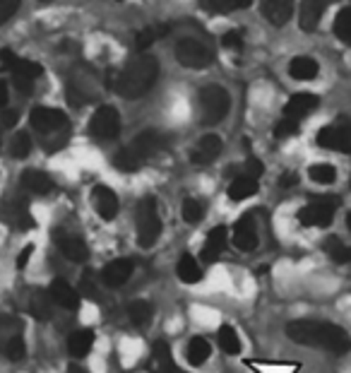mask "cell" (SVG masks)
I'll use <instances>...</instances> for the list:
<instances>
[{
	"label": "cell",
	"instance_id": "cell-47",
	"mask_svg": "<svg viewBox=\"0 0 351 373\" xmlns=\"http://www.w3.org/2000/svg\"><path fill=\"white\" fill-rule=\"evenodd\" d=\"M32 253H34V246H32V244L22 248V253L17 256V270H25V268H27V263H29Z\"/></svg>",
	"mask_w": 351,
	"mask_h": 373
},
{
	"label": "cell",
	"instance_id": "cell-37",
	"mask_svg": "<svg viewBox=\"0 0 351 373\" xmlns=\"http://www.w3.org/2000/svg\"><path fill=\"white\" fill-rule=\"evenodd\" d=\"M183 219L188 224H200L202 217H205V205H202L200 200H195V197H185L183 202Z\"/></svg>",
	"mask_w": 351,
	"mask_h": 373
},
{
	"label": "cell",
	"instance_id": "cell-36",
	"mask_svg": "<svg viewBox=\"0 0 351 373\" xmlns=\"http://www.w3.org/2000/svg\"><path fill=\"white\" fill-rule=\"evenodd\" d=\"M128 315L135 325H147L152 320V306L143 299H138V301H133L128 306Z\"/></svg>",
	"mask_w": 351,
	"mask_h": 373
},
{
	"label": "cell",
	"instance_id": "cell-20",
	"mask_svg": "<svg viewBox=\"0 0 351 373\" xmlns=\"http://www.w3.org/2000/svg\"><path fill=\"white\" fill-rule=\"evenodd\" d=\"M226 244H229V229H226V227H214L207 234L205 246H202V260H205V263H214V260L222 256Z\"/></svg>",
	"mask_w": 351,
	"mask_h": 373
},
{
	"label": "cell",
	"instance_id": "cell-53",
	"mask_svg": "<svg viewBox=\"0 0 351 373\" xmlns=\"http://www.w3.org/2000/svg\"><path fill=\"white\" fill-rule=\"evenodd\" d=\"M0 150H3V135H0Z\"/></svg>",
	"mask_w": 351,
	"mask_h": 373
},
{
	"label": "cell",
	"instance_id": "cell-14",
	"mask_svg": "<svg viewBox=\"0 0 351 373\" xmlns=\"http://www.w3.org/2000/svg\"><path fill=\"white\" fill-rule=\"evenodd\" d=\"M130 275H133V260L116 258L101 270V282H104L106 287H111V289H116V287L126 284V282L130 280Z\"/></svg>",
	"mask_w": 351,
	"mask_h": 373
},
{
	"label": "cell",
	"instance_id": "cell-24",
	"mask_svg": "<svg viewBox=\"0 0 351 373\" xmlns=\"http://www.w3.org/2000/svg\"><path fill=\"white\" fill-rule=\"evenodd\" d=\"M168 34H171V27L168 25H150V27H143L138 34H135V46L140 51L154 46L157 41H161V39H166Z\"/></svg>",
	"mask_w": 351,
	"mask_h": 373
},
{
	"label": "cell",
	"instance_id": "cell-50",
	"mask_svg": "<svg viewBox=\"0 0 351 373\" xmlns=\"http://www.w3.org/2000/svg\"><path fill=\"white\" fill-rule=\"evenodd\" d=\"M251 3H253V0H234L236 10H246V8H251Z\"/></svg>",
	"mask_w": 351,
	"mask_h": 373
},
{
	"label": "cell",
	"instance_id": "cell-16",
	"mask_svg": "<svg viewBox=\"0 0 351 373\" xmlns=\"http://www.w3.org/2000/svg\"><path fill=\"white\" fill-rule=\"evenodd\" d=\"M48 294L53 296V301L65 310H77L80 308V292L72 284H67L65 280H53L48 287Z\"/></svg>",
	"mask_w": 351,
	"mask_h": 373
},
{
	"label": "cell",
	"instance_id": "cell-28",
	"mask_svg": "<svg viewBox=\"0 0 351 373\" xmlns=\"http://www.w3.org/2000/svg\"><path fill=\"white\" fill-rule=\"evenodd\" d=\"M176 273H178V280H180V282H185V284H195V282H200V280H202L200 263H197V260L192 258L190 253L180 256L178 265H176Z\"/></svg>",
	"mask_w": 351,
	"mask_h": 373
},
{
	"label": "cell",
	"instance_id": "cell-1",
	"mask_svg": "<svg viewBox=\"0 0 351 373\" xmlns=\"http://www.w3.org/2000/svg\"><path fill=\"white\" fill-rule=\"evenodd\" d=\"M157 77H159V60L154 55L143 53L128 60V65L121 72H111L109 87L126 99H140L154 87Z\"/></svg>",
	"mask_w": 351,
	"mask_h": 373
},
{
	"label": "cell",
	"instance_id": "cell-43",
	"mask_svg": "<svg viewBox=\"0 0 351 373\" xmlns=\"http://www.w3.org/2000/svg\"><path fill=\"white\" fill-rule=\"evenodd\" d=\"M222 44H224L226 48H231V51H241L243 48V34L239 30L226 32L224 39H222Z\"/></svg>",
	"mask_w": 351,
	"mask_h": 373
},
{
	"label": "cell",
	"instance_id": "cell-54",
	"mask_svg": "<svg viewBox=\"0 0 351 373\" xmlns=\"http://www.w3.org/2000/svg\"><path fill=\"white\" fill-rule=\"evenodd\" d=\"M39 3H53V0H39Z\"/></svg>",
	"mask_w": 351,
	"mask_h": 373
},
{
	"label": "cell",
	"instance_id": "cell-18",
	"mask_svg": "<svg viewBox=\"0 0 351 373\" xmlns=\"http://www.w3.org/2000/svg\"><path fill=\"white\" fill-rule=\"evenodd\" d=\"M234 246L239 248V251H246V253H251V251H256L258 248V231H256V224H253V219L251 217H243L236 222V227H234Z\"/></svg>",
	"mask_w": 351,
	"mask_h": 373
},
{
	"label": "cell",
	"instance_id": "cell-30",
	"mask_svg": "<svg viewBox=\"0 0 351 373\" xmlns=\"http://www.w3.org/2000/svg\"><path fill=\"white\" fill-rule=\"evenodd\" d=\"M143 159H140L138 155H135V150L133 147H123V150H118V155L113 157V166L116 169H121V171H126V174H133V171H138L140 166H143Z\"/></svg>",
	"mask_w": 351,
	"mask_h": 373
},
{
	"label": "cell",
	"instance_id": "cell-32",
	"mask_svg": "<svg viewBox=\"0 0 351 373\" xmlns=\"http://www.w3.org/2000/svg\"><path fill=\"white\" fill-rule=\"evenodd\" d=\"M217 340H219V347H222L226 354H239L241 352V337H239V332H236L231 325H222V327H219Z\"/></svg>",
	"mask_w": 351,
	"mask_h": 373
},
{
	"label": "cell",
	"instance_id": "cell-21",
	"mask_svg": "<svg viewBox=\"0 0 351 373\" xmlns=\"http://www.w3.org/2000/svg\"><path fill=\"white\" fill-rule=\"evenodd\" d=\"M150 369H152V373H180L178 369H176L173 354L166 342H157L154 347H152Z\"/></svg>",
	"mask_w": 351,
	"mask_h": 373
},
{
	"label": "cell",
	"instance_id": "cell-10",
	"mask_svg": "<svg viewBox=\"0 0 351 373\" xmlns=\"http://www.w3.org/2000/svg\"><path fill=\"white\" fill-rule=\"evenodd\" d=\"M53 241L58 244L60 253H63L67 260H72V263H84V260L89 258V248H87V244H84L80 236L67 234L65 229H55V231H53Z\"/></svg>",
	"mask_w": 351,
	"mask_h": 373
},
{
	"label": "cell",
	"instance_id": "cell-42",
	"mask_svg": "<svg viewBox=\"0 0 351 373\" xmlns=\"http://www.w3.org/2000/svg\"><path fill=\"white\" fill-rule=\"evenodd\" d=\"M205 8L217 15H226V13H231V10H236V5H234V0H205Z\"/></svg>",
	"mask_w": 351,
	"mask_h": 373
},
{
	"label": "cell",
	"instance_id": "cell-3",
	"mask_svg": "<svg viewBox=\"0 0 351 373\" xmlns=\"http://www.w3.org/2000/svg\"><path fill=\"white\" fill-rule=\"evenodd\" d=\"M197 104H200L202 126H214V123L224 121L226 114H229V109H231L229 92H226L224 87H219V84H209V87L202 89Z\"/></svg>",
	"mask_w": 351,
	"mask_h": 373
},
{
	"label": "cell",
	"instance_id": "cell-29",
	"mask_svg": "<svg viewBox=\"0 0 351 373\" xmlns=\"http://www.w3.org/2000/svg\"><path fill=\"white\" fill-rule=\"evenodd\" d=\"M212 354V347L205 337H190L188 340V349H185V357H188L190 366H202Z\"/></svg>",
	"mask_w": 351,
	"mask_h": 373
},
{
	"label": "cell",
	"instance_id": "cell-40",
	"mask_svg": "<svg viewBox=\"0 0 351 373\" xmlns=\"http://www.w3.org/2000/svg\"><path fill=\"white\" fill-rule=\"evenodd\" d=\"M298 133V121H293V118H282L279 123L274 126V135L277 138H291V135Z\"/></svg>",
	"mask_w": 351,
	"mask_h": 373
},
{
	"label": "cell",
	"instance_id": "cell-55",
	"mask_svg": "<svg viewBox=\"0 0 351 373\" xmlns=\"http://www.w3.org/2000/svg\"><path fill=\"white\" fill-rule=\"evenodd\" d=\"M349 46H351V41H349Z\"/></svg>",
	"mask_w": 351,
	"mask_h": 373
},
{
	"label": "cell",
	"instance_id": "cell-48",
	"mask_svg": "<svg viewBox=\"0 0 351 373\" xmlns=\"http://www.w3.org/2000/svg\"><path fill=\"white\" fill-rule=\"evenodd\" d=\"M8 99H10V92H8V84L0 80V111L8 109Z\"/></svg>",
	"mask_w": 351,
	"mask_h": 373
},
{
	"label": "cell",
	"instance_id": "cell-22",
	"mask_svg": "<svg viewBox=\"0 0 351 373\" xmlns=\"http://www.w3.org/2000/svg\"><path fill=\"white\" fill-rule=\"evenodd\" d=\"M327 3L330 0H301V30L303 32H313L320 25L322 13H325Z\"/></svg>",
	"mask_w": 351,
	"mask_h": 373
},
{
	"label": "cell",
	"instance_id": "cell-15",
	"mask_svg": "<svg viewBox=\"0 0 351 373\" xmlns=\"http://www.w3.org/2000/svg\"><path fill=\"white\" fill-rule=\"evenodd\" d=\"M10 72H13L15 87L20 89V92L29 94L34 80L41 75V65L34 63V60H27V58H17V63L13 65V70H10Z\"/></svg>",
	"mask_w": 351,
	"mask_h": 373
},
{
	"label": "cell",
	"instance_id": "cell-27",
	"mask_svg": "<svg viewBox=\"0 0 351 373\" xmlns=\"http://www.w3.org/2000/svg\"><path fill=\"white\" fill-rule=\"evenodd\" d=\"M92 344H94L92 330H77V332H72L70 340H67V352H70V357L82 359L92 352Z\"/></svg>",
	"mask_w": 351,
	"mask_h": 373
},
{
	"label": "cell",
	"instance_id": "cell-12",
	"mask_svg": "<svg viewBox=\"0 0 351 373\" xmlns=\"http://www.w3.org/2000/svg\"><path fill=\"white\" fill-rule=\"evenodd\" d=\"M130 147H133L140 159L147 162L150 157L159 155L164 147H166V138H164L159 130H145V133H140L138 138L130 143Z\"/></svg>",
	"mask_w": 351,
	"mask_h": 373
},
{
	"label": "cell",
	"instance_id": "cell-45",
	"mask_svg": "<svg viewBox=\"0 0 351 373\" xmlns=\"http://www.w3.org/2000/svg\"><path fill=\"white\" fill-rule=\"evenodd\" d=\"M17 63V55L13 53L10 48H3L0 51V65L5 67V70H13V65Z\"/></svg>",
	"mask_w": 351,
	"mask_h": 373
},
{
	"label": "cell",
	"instance_id": "cell-31",
	"mask_svg": "<svg viewBox=\"0 0 351 373\" xmlns=\"http://www.w3.org/2000/svg\"><path fill=\"white\" fill-rule=\"evenodd\" d=\"M53 296L51 294H44V292H37L32 296V313L37 315L39 320H48L51 315H53Z\"/></svg>",
	"mask_w": 351,
	"mask_h": 373
},
{
	"label": "cell",
	"instance_id": "cell-51",
	"mask_svg": "<svg viewBox=\"0 0 351 373\" xmlns=\"http://www.w3.org/2000/svg\"><path fill=\"white\" fill-rule=\"evenodd\" d=\"M67 373H87V371H82V369H77V366H72V369L67 371Z\"/></svg>",
	"mask_w": 351,
	"mask_h": 373
},
{
	"label": "cell",
	"instance_id": "cell-49",
	"mask_svg": "<svg viewBox=\"0 0 351 373\" xmlns=\"http://www.w3.org/2000/svg\"><path fill=\"white\" fill-rule=\"evenodd\" d=\"M293 183H296V176H293V174H284V176H282V185H284V188Z\"/></svg>",
	"mask_w": 351,
	"mask_h": 373
},
{
	"label": "cell",
	"instance_id": "cell-11",
	"mask_svg": "<svg viewBox=\"0 0 351 373\" xmlns=\"http://www.w3.org/2000/svg\"><path fill=\"white\" fill-rule=\"evenodd\" d=\"M219 155H222V138L209 133V135H202L195 143V147L190 150V162L197 164V166H205V164H212Z\"/></svg>",
	"mask_w": 351,
	"mask_h": 373
},
{
	"label": "cell",
	"instance_id": "cell-7",
	"mask_svg": "<svg viewBox=\"0 0 351 373\" xmlns=\"http://www.w3.org/2000/svg\"><path fill=\"white\" fill-rule=\"evenodd\" d=\"M121 133V114L113 106H99L89 121V135L96 140H113Z\"/></svg>",
	"mask_w": 351,
	"mask_h": 373
},
{
	"label": "cell",
	"instance_id": "cell-34",
	"mask_svg": "<svg viewBox=\"0 0 351 373\" xmlns=\"http://www.w3.org/2000/svg\"><path fill=\"white\" fill-rule=\"evenodd\" d=\"M325 253L332 260H335V263H339V265L351 263V248L344 246L342 241L337 239V236H330V239L325 241Z\"/></svg>",
	"mask_w": 351,
	"mask_h": 373
},
{
	"label": "cell",
	"instance_id": "cell-4",
	"mask_svg": "<svg viewBox=\"0 0 351 373\" xmlns=\"http://www.w3.org/2000/svg\"><path fill=\"white\" fill-rule=\"evenodd\" d=\"M161 236V217L154 197H143L138 207V241L143 248H152Z\"/></svg>",
	"mask_w": 351,
	"mask_h": 373
},
{
	"label": "cell",
	"instance_id": "cell-26",
	"mask_svg": "<svg viewBox=\"0 0 351 373\" xmlns=\"http://www.w3.org/2000/svg\"><path fill=\"white\" fill-rule=\"evenodd\" d=\"M318 72H320L318 60L308 58V55H298V58H293L289 63V75L293 80H313V77H318Z\"/></svg>",
	"mask_w": 351,
	"mask_h": 373
},
{
	"label": "cell",
	"instance_id": "cell-5",
	"mask_svg": "<svg viewBox=\"0 0 351 373\" xmlns=\"http://www.w3.org/2000/svg\"><path fill=\"white\" fill-rule=\"evenodd\" d=\"M176 58L183 67H190V70H205V67L212 65L214 53L207 44L197 41V39H180L178 46H176Z\"/></svg>",
	"mask_w": 351,
	"mask_h": 373
},
{
	"label": "cell",
	"instance_id": "cell-13",
	"mask_svg": "<svg viewBox=\"0 0 351 373\" xmlns=\"http://www.w3.org/2000/svg\"><path fill=\"white\" fill-rule=\"evenodd\" d=\"M92 202H94V210L99 212V217L104 219V222L116 219L118 210H121L118 195L113 193L111 188H106V185H96V188L92 190Z\"/></svg>",
	"mask_w": 351,
	"mask_h": 373
},
{
	"label": "cell",
	"instance_id": "cell-9",
	"mask_svg": "<svg viewBox=\"0 0 351 373\" xmlns=\"http://www.w3.org/2000/svg\"><path fill=\"white\" fill-rule=\"evenodd\" d=\"M29 123L34 130H39L41 135L58 133L67 126V116L58 109H48V106H37L29 114Z\"/></svg>",
	"mask_w": 351,
	"mask_h": 373
},
{
	"label": "cell",
	"instance_id": "cell-44",
	"mask_svg": "<svg viewBox=\"0 0 351 373\" xmlns=\"http://www.w3.org/2000/svg\"><path fill=\"white\" fill-rule=\"evenodd\" d=\"M20 123V114L13 109H3L0 111V128H15Z\"/></svg>",
	"mask_w": 351,
	"mask_h": 373
},
{
	"label": "cell",
	"instance_id": "cell-6",
	"mask_svg": "<svg viewBox=\"0 0 351 373\" xmlns=\"http://www.w3.org/2000/svg\"><path fill=\"white\" fill-rule=\"evenodd\" d=\"M322 150H332V152H344L351 155V121H339L332 126H325L315 138Z\"/></svg>",
	"mask_w": 351,
	"mask_h": 373
},
{
	"label": "cell",
	"instance_id": "cell-33",
	"mask_svg": "<svg viewBox=\"0 0 351 373\" xmlns=\"http://www.w3.org/2000/svg\"><path fill=\"white\" fill-rule=\"evenodd\" d=\"M308 176L313 183H320V185H330L337 181V169L332 166V164H313V166L308 169Z\"/></svg>",
	"mask_w": 351,
	"mask_h": 373
},
{
	"label": "cell",
	"instance_id": "cell-46",
	"mask_svg": "<svg viewBox=\"0 0 351 373\" xmlns=\"http://www.w3.org/2000/svg\"><path fill=\"white\" fill-rule=\"evenodd\" d=\"M246 176H253V178H260L263 176V164H260L258 159H248L246 162Z\"/></svg>",
	"mask_w": 351,
	"mask_h": 373
},
{
	"label": "cell",
	"instance_id": "cell-41",
	"mask_svg": "<svg viewBox=\"0 0 351 373\" xmlns=\"http://www.w3.org/2000/svg\"><path fill=\"white\" fill-rule=\"evenodd\" d=\"M20 5H22V0H0V25L13 20L17 15V10H20Z\"/></svg>",
	"mask_w": 351,
	"mask_h": 373
},
{
	"label": "cell",
	"instance_id": "cell-2",
	"mask_svg": "<svg viewBox=\"0 0 351 373\" xmlns=\"http://www.w3.org/2000/svg\"><path fill=\"white\" fill-rule=\"evenodd\" d=\"M286 335L298 344L320 347L332 354H347L351 349V337L344 327L325 320H293L286 325Z\"/></svg>",
	"mask_w": 351,
	"mask_h": 373
},
{
	"label": "cell",
	"instance_id": "cell-38",
	"mask_svg": "<svg viewBox=\"0 0 351 373\" xmlns=\"http://www.w3.org/2000/svg\"><path fill=\"white\" fill-rule=\"evenodd\" d=\"M29 152H32V138H29V133L20 130V133H17L15 138H13V143H10V155H13L15 159H25Z\"/></svg>",
	"mask_w": 351,
	"mask_h": 373
},
{
	"label": "cell",
	"instance_id": "cell-35",
	"mask_svg": "<svg viewBox=\"0 0 351 373\" xmlns=\"http://www.w3.org/2000/svg\"><path fill=\"white\" fill-rule=\"evenodd\" d=\"M332 30H335V37H339L342 41H347V44L351 41V5L339 10Z\"/></svg>",
	"mask_w": 351,
	"mask_h": 373
},
{
	"label": "cell",
	"instance_id": "cell-19",
	"mask_svg": "<svg viewBox=\"0 0 351 373\" xmlns=\"http://www.w3.org/2000/svg\"><path fill=\"white\" fill-rule=\"evenodd\" d=\"M293 0H263V15L265 20L272 22L274 27H282L291 20Z\"/></svg>",
	"mask_w": 351,
	"mask_h": 373
},
{
	"label": "cell",
	"instance_id": "cell-17",
	"mask_svg": "<svg viewBox=\"0 0 351 373\" xmlns=\"http://www.w3.org/2000/svg\"><path fill=\"white\" fill-rule=\"evenodd\" d=\"M320 104V99L315 97V94H308V92H301V94H293L291 99L286 101L284 106V116L286 118H293V121H301L310 114V111H315Z\"/></svg>",
	"mask_w": 351,
	"mask_h": 373
},
{
	"label": "cell",
	"instance_id": "cell-23",
	"mask_svg": "<svg viewBox=\"0 0 351 373\" xmlns=\"http://www.w3.org/2000/svg\"><path fill=\"white\" fill-rule=\"evenodd\" d=\"M22 185L34 195H48L51 190H53V181H51L48 174L37 171V169H27V171L22 174Z\"/></svg>",
	"mask_w": 351,
	"mask_h": 373
},
{
	"label": "cell",
	"instance_id": "cell-25",
	"mask_svg": "<svg viewBox=\"0 0 351 373\" xmlns=\"http://www.w3.org/2000/svg\"><path fill=\"white\" fill-rule=\"evenodd\" d=\"M226 193H229V200H234V202L248 200L251 195L258 193V178L241 174V176H236L234 181H231V185H229V190H226Z\"/></svg>",
	"mask_w": 351,
	"mask_h": 373
},
{
	"label": "cell",
	"instance_id": "cell-39",
	"mask_svg": "<svg viewBox=\"0 0 351 373\" xmlns=\"http://www.w3.org/2000/svg\"><path fill=\"white\" fill-rule=\"evenodd\" d=\"M3 352H5V357H8V359H13V361H20V359H25V354H27V347H25V337H22V335H15V337H10V340L3 344Z\"/></svg>",
	"mask_w": 351,
	"mask_h": 373
},
{
	"label": "cell",
	"instance_id": "cell-8",
	"mask_svg": "<svg viewBox=\"0 0 351 373\" xmlns=\"http://www.w3.org/2000/svg\"><path fill=\"white\" fill-rule=\"evenodd\" d=\"M335 210H337V200L320 197V200H313L310 205H305L298 212V222L303 227H330L332 219H335Z\"/></svg>",
	"mask_w": 351,
	"mask_h": 373
},
{
	"label": "cell",
	"instance_id": "cell-52",
	"mask_svg": "<svg viewBox=\"0 0 351 373\" xmlns=\"http://www.w3.org/2000/svg\"><path fill=\"white\" fill-rule=\"evenodd\" d=\"M347 227H349V231H351V212L347 214Z\"/></svg>",
	"mask_w": 351,
	"mask_h": 373
}]
</instances>
